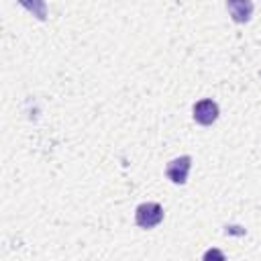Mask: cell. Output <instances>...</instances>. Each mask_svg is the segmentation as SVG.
Wrapping results in <instances>:
<instances>
[{
  "mask_svg": "<svg viewBox=\"0 0 261 261\" xmlns=\"http://www.w3.org/2000/svg\"><path fill=\"white\" fill-rule=\"evenodd\" d=\"M163 220V208L157 202H143L135 210V222L141 228H153Z\"/></svg>",
  "mask_w": 261,
  "mask_h": 261,
  "instance_id": "cell-1",
  "label": "cell"
},
{
  "mask_svg": "<svg viewBox=\"0 0 261 261\" xmlns=\"http://www.w3.org/2000/svg\"><path fill=\"white\" fill-rule=\"evenodd\" d=\"M190 165H192V157H190V155H181V157H177V159H173V161L167 163L165 175H167L173 184H179V186H181V184H186V179H188Z\"/></svg>",
  "mask_w": 261,
  "mask_h": 261,
  "instance_id": "cell-2",
  "label": "cell"
},
{
  "mask_svg": "<svg viewBox=\"0 0 261 261\" xmlns=\"http://www.w3.org/2000/svg\"><path fill=\"white\" fill-rule=\"evenodd\" d=\"M218 118V104L214 100H200L194 104V120L202 126L212 124Z\"/></svg>",
  "mask_w": 261,
  "mask_h": 261,
  "instance_id": "cell-3",
  "label": "cell"
},
{
  "mask_svg": "<svg viewBox=\"0 0 261 261\" xmlns=\"http://www.w3.org/2000/svg\"><path fill=\"white\" fill-rule=\"evenodd\" d=\"M226 8H228L232 20L239 24L249 22V18L253 14V2L251 0H226Z\"/></svg>",
  "mask_w": 261,
  "mask_h": 261,
  "instance_id": "cell-4",
  "label": "cell"
},
{
  "mask_svg": "<svg viewBox=\"0 0 261 261\" xmlns=\"http://www.w3.org/2000/svg\"><path fill=\"white\" fill-rule=\"evenodd\" d=\"M29 12H33V16H37L39 20L47 18V4L45 0H18Z\"/></svg>",
  "mask_w": 261,
  "mask_h": 261,
  "instance_id": "cell-5",
  "label": "cell"
},
{
  "mask_svg": "<svg viewBox=\"0 0 261 261\" xmlns=\"http://www.w3.org/2000/svg\"><path fill=\"white\" fill-rule=\"evenodd\" d=\"M210 257H218V259H224V255H222L220 251H208V253L204 255V259H210Z\"/></svg>",
  "mask_w": 261,
  "mask_h": 261,
  "instance_id": "cell-6",
  "label": "cell"
}]
</instances>
